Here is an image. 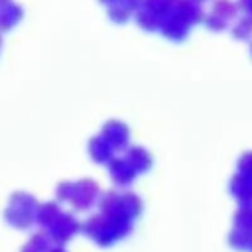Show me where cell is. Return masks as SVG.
Listing matches in <instances>:
<instances>
[{
  "label": "cell",
  "mask_w": 252,
  "mask_h": 252,
  "mask_svg": "<svg viewBox=\"0 0 252 252\" xmlns=\"http://www.w3.org/2000/svg\"><path fill=\"white\" fill-rule=\"evenodd\" d=\"M132 226H134V220L118 217L108 211H100V215L89 219L85 230L100 246H112L114 242L128 236L132 232Z\"/></svg>",
  "instance_id": "1"
},
{
  "label": "cell",
  "mask_w": 252,
  "mask_h": 252,
  "mask_svg": "<svg viewBox=\"0 0 252 252\" xmlns=\"http://www.w3.org/2000/svg\"><path fill=\"white\" fill-rule=\"evenodd\" d=\"M102 211H108V213H114L118 217H124V219H130V220H136L140 215H142V199L130 191H112V193H106L102 197V203H100Z\"/></svg>",
  "instance_id": "3"
},
{
  "label": "cell",
  "mask_w": 252,
  "mask_h": 252,
  "mask_svg": "<svg viewBox=\"0 0 252 252\" xmlns=\"http://www.w3.org/2000/svg\"><path fill=\"white\" fill-rule=\"evenodd\" d=\"M152 167V156L144 148H132L126 156L114 158L108 165V175L120 187L130 185L140 173H146Z\"/></svg>",
  "instance_id": "2"
},
{
  "label": "cell",
  "mask_w": 252,
  "mask_h": 252,
  "mask_svg": "<svg viewBox=\"0 0 252 252\" xmlns=\"http://www.w3.org/2000/svg\"><path fill=\"white\" fill-rule=\"evenodd\" d=\"M236 175H240V177H244V179L252 181V154H244V156L240 158Z\"/></svg>",
  "instance_id": "4"
}]
</instances>
